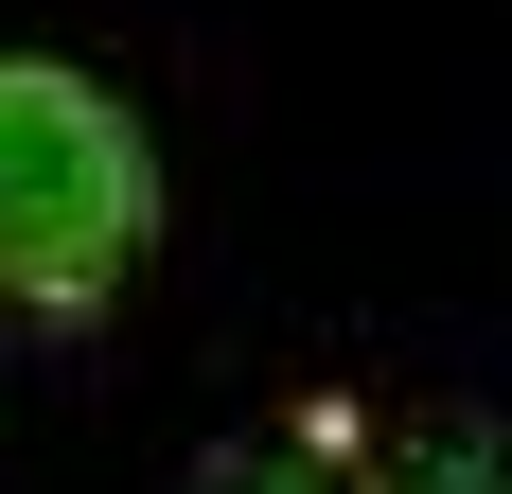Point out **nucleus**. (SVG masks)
<instances>
[{
    "label": "nucleus",
    "mask_w": 512,
    "mask_h": 494,
    "mask_svg": "<svg viewBox=\"0 0 512 494\" xmlns=\"http://www.w3.org/2000/svg\"><path fill=\"white\" fill-rule=\"evenodd\" d=\"M142 247H159V142L124 124V89L71 53H0V300L106 318Z\"/></svg>",
    "instance_id": "f257e3e1"
},
{
    "label": "nucleus",
    "mask_w": 512,
    "mask_h": 494,
    "mask_svg": "<svg viewBox=\"0 0 512 494\" xmlns=\"http://www.w3.org/2000/svg\"><path fill=\"white\" fill-rule=\"evenodd\" d=\"M371 494H512V424H477V406H424L407 442H371Z\"/></svg>",
    "instance_id": "f03ea898"
},
{
    "label": "nucleus",
    "mask_w": 512,
    "mask_h": 494,
    "mask_svg": "<svg viewBox=\"0 0 512 494\" xmlns=\"http://www.w3.org/2000/svg\"><path fill=\"white\" fill-rule=\"evenodd\" d=\"M195 494H371V442H230Z\"/></svg>",
    "instance_id": "7ed1b4c3"
}]
</instances>
